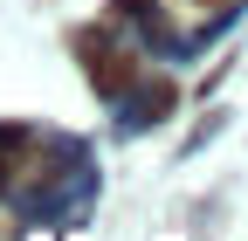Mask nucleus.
Segmentation results:
<instances>
[{"mask_svg":"<svg viewBox=\"0 0 248 241\" xmlns=\"http://www.w3.org/2000/svg\"><path fill=\"white\" fill-rule=\"evenodd\" d=\"M76 55L90 62V83H97L104 97H117V90H131V55H124L117 42H104L97 28H90V35H76Z\"/></svg>","mask_w":248,"mask_h":241,"instance_id":"nucleus-1","label":"nucleus"},{"mask_svg":"<svg viewBox=\"0 0 248 241\" xmlns=\"http://www.w3.org/2000/svg\"><path fill=\"white\" fill-rule=\"evenodd\" d=\"M172 104V83H159V90H145V97H138V117H159Z\"/></svg>","mask_w":248,"mask_h":241,"instance_id":"nucleus-2","label":"nucleus"},{"mask_svg":"<svg viewBox=\"0 0 248 241\" xmlns=\"http://www.w3.org/2000/svg\"><path fill=\"white\" fill-rule=\"evenodd\" d=\"M200 7H221V0H200Z\"/></svg>","mask_w":248,"mask_h":241,"instance_id":"nucleus-3","label":"nucleus"}]
</instances>
